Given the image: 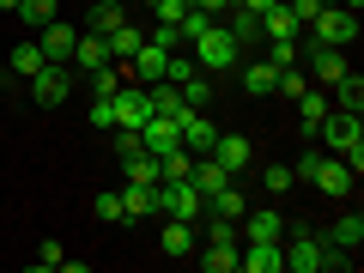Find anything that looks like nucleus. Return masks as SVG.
Here are the masks:
<instances>
[{
  "mask_svg": "<svg viewBox=\"0 0 364 273\" xmlns=\"http://www.w3.org/2000/svg\"><path fill=\"white\" fill-rule=\"evenodd\" d=\"M146 43V31L140 25H116L109 31V61H134V49Z\"/></svg>",
  "mask_w": 364,
  "mask_h": 273,
  "instance_id": "28",
  "label": "nucleus"
},
{
  "mask_svg": "<svg viewBox=\"0 0 364 273\" xmlns=\"http://www.w3.org/2000/svg\"><path fill=\"white\" fill-rule=\"evenodd\" d=\"M279 249H286V273H322L328 261V237H310V231L279 237Z\"/></svg>",
  "mask_w": 364,
  "mask_h": 273,
  "instance_id": "5",
  "label": "nucleus"
},
{
  "mask_svg": "<svg viewBox=\"0 0 364 273\" xmlns=\"http://www.w3.org/2000/svg\"><path fill=\"white\" fill-rule=\"evenodd\" d=\"M261 37H304V18L291 13V0H279V6H267V13H261Z\"/></svg>",
  "mask_w": 364,
  "mask_h": 273,
  "instance_id": "15",
  "label": "nucleus"
},
{
  "mask_svg": "<svg viewBox=\"0 0 364 273\" xmlns=\"http://www.w3.org/2000/svg\"><path fill=\"white\" fill-rule=\"evenodd\" d=\"M91 213H97V225H128V207H122V188H104V195L91 200Z\"/></svg>",
  "mask_w": 364,
  "mask_h": 273,
  "instance_id": "31",
  "label": "nucleus"
},
{
  "mask_svg": "<svg viewBox=\"0 0 364 273\" xmlns=\"http://www.w3.org/2000/svg\"><path fill=\"white\" fill-rule=\"evenodd\" d=\"M225 31L237 37V49H249V43L261 37V18H255V13H243V6H231V25H225Z\"/></svg>",
  "mask_w": 364,
  "mask_h": 273,
  "instance_id": "32",
  "label": "nucleus"
},
{
  "mask_svg": "<svg viewBox=\"0 0 364 273\" xmlns=\"http://www.w3.org/2000/svg\"><path fill=\"white\" fill-rule=\"evenodd\" d=\"M273 85H279V67L273 61H243V91L249 97H267Z\"/></svg>",
  "mask_w": 364,
  "mask_h": 273,
  "instance_id": "23",
  "label": "nucleus"
},
{
  "mask_svg": "<svg viewBox=\"0 0 364 273\" xmlns=\"http://www.w3.org/2000/svg\"><path fill=\"white\" fill-rule=\"evenodd\" d=\"M67 91H73V73H67V61H49V67H37V73H31V104L55 109V104H67Z\"/></svg>",
  "mask_w": 364,
  "mask_h": 273,
  "instance_id": "6",
  "label": "nucleus"
},
{
  "mask_svg": "<svg viewBox=\"0 0 364 273\" xmlns=\"http://www.w3.org/2000/svg\"><path fill=\"white\" fill-rule=\"evenodd\" d=\"M267 61L273 67H298V37H273L267 43Z\"/></svg>",
  "mask_w": 364,
  "mask_h": 273,
  "instance_id": "38",
  "label": "nucleus"
},
{
  "mask_svg": "<svg viewBox=\"0 0 364 273\" xmlns=\"http://www.w3.org/2000/svg\"><path fill=\"white\" fill-rule=\"evenodd\" d=\"M140 146L164 158L170 146H182V140H176V122H170V116H146V122H140Z\"/></svg>",
  "mask_w": 364,
  "mask_h": 273,
  "instance_id": "18",
  "label": "nucleus"
},
{
  "mask_svg": "<svg viewBox=\"0 0 364 273\" xmlns=\"http://www.w3.org/2000/svg\"><path fill=\"white\" fill-rule=\"evenodd\" d=\"M237 273H286V249L279 237H255V243L237 249Z\"/></svg>",
  "mask_w": 364,
  "mask_h": 273,
  "instance_id": "7",
  "label": "nucleus"
},
{
  "mask_svg": "<svg viewBox=\"0 0 364 273\" xmlns=\"http://www.w3.org/2000/svg\"><path fill=\"white\" fill-rule=\"evenodd\" d=\"M310 182L322 188L328 200H346V195H352V182H358V176H352V164H346V158L322 152V158H316V170H310Z\"/></svg>",
  "mask_w": 364,
  "mask_h": 273,
  "instance_id": "8",
  "label": "nucleus"
},
{
  "mask_svg": "<svg viewBox=\"0 0 364 273\" xmlns=\"http://www.w3.org/2000/svg\"><path fill=\"white\" fill-rule=\"evenodd\" d=\"M310 37L316 43H334V49H352V43H358V13H346L340 0H328L322 13L310 18Z\"/></svg>",
  "mask_w": 364,
  "mask_h": 273,
  "instance_id": "4",
  "label": "nucleus"
},
{
  "mask_svg": "<svg viewBox=\"0 0 364 273\" xmlns=\"http://www.w3.org/2000/svg\"><path fill=\"white\" fill-rule=\"evenodd\" d=\"M188 6H195V13H207V18H213V13H231L237 0H188Z\"/></svg>",
  "mask_w": 364,
  "mask_h": 273,
  "instance_id": "42",
  "label": "nucleus"
},
{
  "mask_svg": "<svg viewBox=\"0 0 364 273\" xmlns=\"http://www.w3.org/2000/svg\"><path fill=\"white\" fill-rule=\"evenodd\" d=\"M334 109H352V116L364 109V79L358 73H340L334 79Z\"/></svg>",
  "mask_w": 364,
  "mask_h": 273,
  "instance_id": "29",
  "label": "nucleus"
},
{
  "mask_svg": "<svg viewBox=\"0 0 364 273\" xmlns=\"http://www.w3.org/2000/svg\"><path fill=\"white\" fill-rule=\"evenodd\" d=\"M188 182L200 188V200H213V195L225 188V182H237V176H225V170L213 164V158H195V164H188Z\"/></svg>",
  "mask_w": 364,
  "mask_h": 273,
  "instance_id": "20",
  "label": "nucleus"
},
{
  "mask_svg": "<svg viewBox=\"0 0 364 273\" xmlns=\"http://www.w3.org/2000/svg\"><path fill=\"white\" fill-rule=\"evenodd\" d=\"M128 67H134V79H140V85H158V79H164V67H170V49H164L158 37H146L140 49H134Z\"/></svg>",
  "mask_w": 364,
  "mask_h": 273,
  "instance_id": "13",
  "label": "nucleus"
},
{
  "mask_svg": "<svg viewBox=\"0 0 364 273\" xmlns=\"http://www.w3.org/2000/svg\"><path fill=\"white\" fill-rule=\"evenodd\" d=\"M207 158H213V164L225 170V176H243V170L255 164V146H249V134H219Z\"/></svg>",
  "mask_w": 364,
  "mask_h": 273,
  "instance_id": "10",
  "label": "nucleus"
},
{
  "mask_svg": "<svg viewBox=\"0 0 364 273\" xmlns=\"http://www.w3.org/2000/svg\"><path fill=\"white\" fill-rule=\"evenodd\" d=\"M158 249H164V255H195V225L164 219V237H158Z\"/></svg>",
  "mask_w": 364,
  "mask_h": 273,
  "instance_id": "24",
  "label": "nucleus"
},
{
  "mask_svg": "<svg viewBox=\"0 0 364 273\" xmlns=\"http://www.w3.org/2000/svg\"><path fill=\"white\" fill-rule=\"evenodd\" d=\"M176 140L188 146L195 158H207V152H213V140H219V128H213L207 109H182V116H176Z\"/></svg>",
  "mask_w": 364,
  "mask_h": 273,
  "instance_id": "9",
  "label": "nucleus"
},
{
  "mask_svg": "<svg viewBox=\"0 0 364 273\" xmlns=\"http://www.w3.org/2000/svg\"><path fill=\"white\" fill-rule=\"evenodd\" d=\"M237 6H243V13H255V18H261V13H267V6H279V0H237Z\"/></svg>",
  "mask_w": 364,
  "mask_h": 273,
  "instance_id": "43",
  "label": "nucleus"
},
{
  "mask_svg": "<svg viewBox=\"0 0 364 273\" xmlns=\"http://www.w3.org/2000/svg\"><path fill=\"white\" fill-rule=\"evenodd\" d=\"M73 67H79V73H91V67H109V37H97V31H79V43H73Z\"/></svg>",
  "mask_w": 364,
  "mask_h": 273,
  "instance_id": "17",
  "label": "nucleus"
},
{
  "mask_svg": "<svg viewBox=\"0 0 364 273\" xmlns=\"http://www.w3.org/2000/svg\"><path fill=\"white\" fill-rule=\"evenodd\" d=\"M188 49H195V67H200V73H231V67L243 61V49H237V37H231L225 25H207Z\"/></svg>",
  "mask_w": 364,
  "mask_h": 273,
  "instance_id": "2",
  "label": "nucleus"
},
{
  "mask_svg": "<svg viewBox=\"0 0 364 273\" xmlns=\"http://www.w3.org/2000/svg\"><path fill=\"white\" fill-rule=\"evenodd\" d=\"M122 176H128V182H146V188H158V152H134V158H122Z\"/></svg>",
  "mask_w": 364,
  "mask_h": 273,
  "instance_id": "30",
  "label": "nucleus"
},
{
  "mask_svg": "<svg viewBox=\"0 0 364 273\" xmlns=\"http://www.w3.org/2000/svg\"><path fill=\"white\" fill-rule=\"evenodd\" d=\"M207 213H219V219H243V213H249V195L237 188V182H225L219 195L207 200Z\"/></svg>",
  "mask_w": 364,
  "mask_h": 273,
  "instance_id": "27",
  "label": "nucleus"
},
{
  "mask_svg": "<svg viewBox=\"0 0 364 273\" xmlns=\"http://www.w3.org/2000/svg\"><path fill=\"white\" fill-rule=\"evenodd\" d=\"M91 128H97V134L116 128V109H109V97H97V104H91Z\"/></svg>",
  "mask_w": 364,
  "mask_h": 273,
  "instance_id": "40",
  "label": "nucleus"
},
{
  "mask_svg": "<svg viewBox=\"0 0 364 273\" xmlns=\"http://www.w3.org/2000/svg\"><path fill=\"white\" fill-rule=\"evenodd\" d=\"M243 243H255V237H286V219H279V213L273 207H255V213H243Z\"/></svg>",
  "mask_w": 364,
  "mask_h": 273,
  "instance_id": "19",
  "label": "nucleus"
},
{
  "mask_svg": "<svg viewBox=\"0 0 364 273\" xmlns=\"http://www.w3.org/2000/svg\"><path fill=\"white\" fill-rule=\"evenodd\" d=\"M116 134V158H134V152H146L140 146V128H109Z\"/></svg>",
  "mask_w": 364,
  "mask_h": 273,
  "instance_id": "39",
  "label": "nucleus"
},
{
  "mask_svg": "<svg viewBox=\"0 0 364 273\" xmlns=\"http://www.w3.org/2000/svg\"><path fill=\"white\" fill-rule=\"evenodd\" d=\"M237 249H243V243H207V255H200L207 273H237Z\"/></svg>",
  "mask_w": 364,
  "mask_h": 273,
  "instance_id": "34",
  "label": "nucleus"
},
{
  "mask_svg": "<svg viewBox=\"0 0 364 273\" xmlns=\"http://www.w3.org/2000/svg\"><path fill=\"white\" fill-rule=\"evenodd\" d=\"M109 109H116V128H140V122L152 116V104H146V85H116Z\"/></svg>",
  "mask_w": 364,
  "mask_h": 273,
  "instance_id": "12",
  "label": "nucleus"
},
{
  "mask_svg": "<svg viewBox=\"0 0 364 273\" xmlns=\"http://www.w3.org/2000/svg\"><path fill=\"white\" fill-rule=\"evenodd\" d=\"M291 104H298V128H304V134L316 140V128H322V116L334 109V104H328V91H310V85H304L298 97H291Z\"/></svg>",
  "mask_w": 364,
  "mask_h": 273,
  "instance_id": "16",
  "label": "nucleus"
},
{
  "mask_svg": "<svg viewBox=\"0 0 364 273\" xmlns=\"http://www.w3.org/2000/svg\"><path fill=\"white\" fill-rule=\"evenodd\" d=\"M37 67H49V61H43V49H37V43H18V49H13V79H31Z\"/></svg>",
  "mask_w": 364,
  "mask_h": 273,
  "instance_id": "35",
  "label": "nucleus"
},
{
  "mask_svg": "<svg viewBox=\"0 0 364 273\" xmlns=\"http://www.w3.org/2000/svg\"><path fill=\"white\" fill-rule=\"evenodd\" d=\"M304 61H310V73L316 79H322V85H334V79L340 73H352V67H346V49H334V43H304Z\"/></svg>",
  "mask_w": 364,
  "mask_h": 273,
  "instance_id": "11",
  "label": "nucleus"
},
{
  "mask_svg": "<svg viewBox=\"0 0 364 273\" xmlns=\"http://www.w3.org/2000/svg\"><path fill=\"white\" fill-rule=\"evenodd\" d=\"M91 97H116V85H122V73H116V67H91Z\"/></svg>",
  "mask_w": 364,
  "mask_h": 273,
  "instance_id": "37",
  "label": "nucleus"
},
{
  "mask_svg": "<svg viewBox=\"0 0 364 273\" xmlns=\"http://www.w3.org/2000/svg\"><path fill=\"white\" fill-rule=\"evenodd\" d=\"M152 195H158V213H164V219H182V225L207 219V200H200V188L188 176H182V182H158Z\"/></svg>",
  "mask_w": 364,
  "mask_h": 273,
  "instance_id": "3",
  "label": "nucleus"
},
{
  "mask_svg": "<svg viewBox=\"0 0 364 273\" xmlns=\"http://www.w3.org/2000/svg\"><path fill=\"white\" fill-rule=\"evenodd\" d=\"M18 18H25V25H49V18H61V6H55V0H18Z\"/></svg>",
  "mask_w": 364,
  "mask_h": 273,
  "instance_id": "36",
  "label": "nucleus"
},
{
  "mask_svg": "<svg viewBox=\"0 0 364 273\" xmlns=\"http://www.w3.org/2000/svg\"><path fill=\"white\" fill-rule=\"evenodd\" d=\"M61 261H67V255H61V243H55V237H49V243H43V249H37V267H43V273H49V267H61Z\"/></svg>",
  "mask_w": 364,
  "mask_h": 273,
  "instance_id": "41",
  "label": "nucleus"
},
{
  "mask_svg": "<svg viewBox=\"0 0 364 273\" xmlns=\"http://www.w3.org/2000/svg\"><path fill=\"white\" fill-rule=\"evenodd\" d=\"M328 243H334V249H352V255H358V249H364V219H358V213H340V219L328 225Z\"/></svg>",
  "mask_w": 364,
  "mask_h": 273,
  "instance_id": "21",
  "label": "nucleus"
},
{
  "mask_svg": "<svg viewBox=\"0 0 364 273\" xmlns=\"http://www.w3.org/2000/svg\"><path fill=\"white\" fill-rule=\"evenodd\" d=\"M134 6H152V0H134Z\"/></svg>",
  "mask_w": 364,
  "mask_h": 273,
  "instance_id": "45",
  "label": "nucleus"
},
{
  "mask_svg": "<svg viewBox=\"0 0 364 273\" xmlns=\"http://www.w3.org/2000/svg\"><path fill=\"white\" fill-rule=\"evenodd\" d=\"M116 25H128V6H122V0H97L85 13V31H97V37H109Z\"/></svg>",
  "mask_w": 364,
  "mask_h": 273,
  "instance_id": "22",
  "label": "nucleus"
},
{
  "mask_svg": "<svg viewBox=\"0 0 364 273\" xmlns=\"http://www.w3.org/2000/svg\"><path fill=\"white\" fill-rule=\"evenodd\" d=\"M291 182H298V170H291V164H267V170H261V188H267L273 200L291 195Z\"/></svg>",
  "mask_w": 364,
  "mask_h": 273,
  "instance_id": "33",
  "label": "nucleus"
},
{
  "mask_svg": "<svg viewBox=\"0 0 364 273\" xmlns=\"http://www.w3.org/2000/svg\"><path fill=\"white\" fill-rule=\"evenodd\" d=\"M73 43H79V31L67 25V18H49L43 37H37V49H43V61H73Z\"/></svg>",
  "mask_w": 364,
  "mask_h": 273,
  "instance_id": "14",
  "label": "nucleus"
},
{
  "mask_svg": "<svg viewBox=\"0 0 364 273\" xmlns=\"http://www.w3.org/2000/svg\"><path fill=\"white\" fill-rule=\"evenodd\" d=\"M122 207H128V219H158V195L146 182H128V188H122Z\"/></svg>",
  "mask_w": 364,
  "mask_h": 273,
  "instance_id": "25",
  "label": "nucleus"
},
{
  "mask_svg": "<svg viewBox=\"0 0 364 273\" xmlns=\"http://www.w3.org/2000/svg\"><path fill=\"white\" fill-rule=\"evenodd\" d=\"M176 91H182V104H188V109H213V73H200V67L182 79Z\"/></svg>",
  "mask_w": 364,
  "mask_h": 273,
  "instance_id": "26",
  "label": "nucleus"
},
{
  "mask_svg": "<svg viewBox=\"0 0 364 273\" xmlns=\"http://www.w3.org/2000/svg\"><path fill=\"white\" fill-rule=\"evenodd\" d=\"M0 13H13V18H18V0H0Z\"/></svg>",
  "mask_w": 364,
  "mask_h": 273,
  "instance_id": "44",
  "label": "nucleus"
},
{
  "mask_svg": "<svg viewBox=\"0 0 364 273\" xmlns=\"http://www.w3.org/2000/svg\"><path fill=\"white\" fill-rule=\"evenodd\" d=\"M316 140H322L334 158H346V164H352V176L364 170V122L352 116V109H328V116H322V128H316Z\"/></svg>",
  "mask_w": 364,
  "mask_h": 273,
  "instance_id": "1",
  "label": "nucleus"
}]
</instances>
